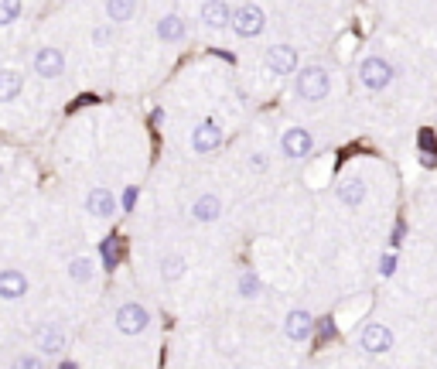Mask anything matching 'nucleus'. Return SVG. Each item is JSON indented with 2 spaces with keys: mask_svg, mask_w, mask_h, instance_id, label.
I'll return each instance as SVG.
<instances>
[{
  "mask_svg": "<svg viewBox=\"0 0 437 369\" xmlns=\"http://www.w3.org/2000/svg\"><path fill=\"white\" fill-rule=\"evenodd\" d=\"M294 89H297L301 100H308V103H321V100H328V93H332V76H328L321 65H308V69H301V76H297V82H294Z\"/></svg>",
  "mask_w": 437,
  "mask_h": 369,
  "instance_id": "obj_1",
  "label": "nucleus"
},
{
  "mask_svg": "<svg viewBox=\"0 0 437 369\" xmlns=\"http://www.w3.org/2000/svg\"><path fill=\"white\" fill-rule=\"evenodd\" d=\"M31 72H34L38 79H62V76H65V55H62V48H55V45L34 48V55H31Z\"/></svg>",
  "mask_w": 437,
  "mask_h": 369,
  "instance_id": "obj_2",
  "label": "nucleus"
},
{
  "mask_svg": "<svg viewBox=\"0 0 437 369\" xmlns=\"http://www.w3.org/2000/svg\"><path fill=\"white\" fill-rule=\"evenodd\" d=\"M359 82L365 89H386L389 82H393V65L386 62L383 55H369V58H362L359 65Z\"/></svg>",
  "mask_w": 437,
  "mask_h": 369,
  "instance_id": "obj_3",
  "label": "nucleus"
},
{
  "mask_svg": "<svg viewBox=\"0 0 437 369\" xmlns=\"http://www.w3.org/2000/svg\"><path fill=\"white\" fill-rule=\"evenodd\" d=\"M116 328L123 332V335H140V332H147V325H151V311L144 308V304H137V301H127V304H120L116 308Z\"/></svg>",
  "mask_w": 437,
  "mask_h": 369,
  "instance_id": "obj_4",
  "label": "nucleus"
},
{
  "mask_svg": "<svg viewBox=\"0 0 437 369\" xmlns=\"http://www.w3.org/2000/svg\"><path fill=\"white\" fill-rule=\"evenodd\" d=\"M281 151H283V158H290V161L308 158L311 151H314V137L304 127H287L281 137Z\"/></svg>",
  "mask_w": 437,
  "mask_h": 369,
  "instance_id": "obj_5",
  "label": "nucleus"
},
{
  "mask_svg": "<svg viewBox=\"0 0 437 369\" xmlns=\"http://www.w3.org/2000/svg\"><path fill=\"white\" fill-rule=\"evenodd\" d=\"M263 25H267V18H263V11H260L257 4H243L239 11H232L229 27L239 34V38H253V34H260Z\"/></svg>",
  "mask_w": 437,
  "mask_h": 369,
  "instance_id": "obj_6",
  "label": "nucleus"
},
{
  "mask_svg": "<svg viewBox=\"0 0 437 369\" xmlns=\"http://www.w3.org/2000/svg\"><path fill=\"white\" fill-rule=\"evenodd\" d=\"M359 345L365 349V352H369V356H383V352H389V349H393V332L386 328L383 321H369V325L362 328Z\"/></svg>",
  "mask_w": 437,
  "mask_h": 369,
  "instance_id": "obj_7",
  "label": "nucleus"
},
{
  "mask_svg": "<svg viewBox=\"0 0 437 369\" xmlns=\"http://www.w3.org/2000/svg\"><path fill=\"white\" fill-rule=\"evenodd\" d=\"M86 212L96 215V219H113L116 215V195L106 184H93L86 192Z\"/></svg>",
  "mask_w": 437,
  "mask_h": 369,
  "instance_id": "obj_8",
  "label": "nucleus"
},
{
  "mask_svg": "<svg viewBox=\"0 0 437 369\" xmlns=\"http://www.w3.org/2000/svg\"><path fill=\"white\" fill-rule=\"evenodd\" d=\"M34 345L41 349V356H62L65 352V345H69V335H65V328L62 325H41L38 332H34Z\"/></svg>",
  "mask_w": 437,
  "mask_h": 369,
  "instance_id": "obj_9",
  "label": "nucleus"
},
{
  "mask_svg": "<svg viewBox=\"0 0 437 369\" xmlns=\"http://www.w3.org/2000/svg\"><path fill=\"white\" fill-rule=\"evenodd\" d=\"M191 147H195L199 154L219 151V147H222V127H219L215 120H202V123L191 130Z\"/></svg>",
  "mask_w": 437,
  "mask_h": 369,
  "instance_id": "obj_10",
  "label": "nucleus"
},
{
  "mask_svg": "<svg viewBox=\"0 0 437 369\" xmlns=\"http://www.w3.org/2000/svg\"><path fill=\"white\" fill-rule=\"evenodd\" d=\"M27 274L18 267H4L0 270V301H21L27 294Z\"/></svg>",
  "mask_w": 437,
  "mask_h": 369,
  "instance_id": "obj_11",
  "label": "nucleus"
},
{
  "mask_svg": "<svg viewBox=\"0 0 437 369\" xmlns=\"http://www.w3.org/2000/svg\"><path fill=\"white\" fill-rule=\"evenodd\" d=\"M314 315L311 311H304V308H294L290 315H287V321H283V332H287V339L290 342H308L311 335H314Z\"/></svg>",
  "mask_w": 437,
  "mask_h": 369,
  "instance_id": "obj_12",
  "label": "nucleus"
},
{
  "mask_svg": "<svg viewBox=\"0 0 437 369\" xmlns=\"http://www.w3.org/2000/svg\"><path fill=\"white\" fill-rule=\"evenodd\" d=\"M267 69H270L274 76H294V72H297V52H294L290 45H274V48L267 52Z\"/></svg>",
  "mask_w": 437,
  "mask_h": 369,
  "instance_id": "obj_13",
  "label": "nucleus"
},
{
  "mask_svg": "<svg viewBox=\"0 0 437 369\" xmlns=\"http://www.w3.org/2000/svg\"><path fill=\"white\" fill-rule=\"evenodd\" d=\"M202 21H206V27H212V31H222V27L232 25V7L226 0H206V4H202Z\"/></svg>",
  "mask_w": 437,
  "mask_h": 369,
  "instance_id": "obj_14",
  "label": "nucleus"
},
{
  "mask_svg": "<svg viewBox=\"0 0 437 369\" xmlns=\"http://www.w3.org/2000/svg\"><path fill=\"white\" fill-rule=\"evenodd\" d=\"M25 93V72L21 69H0V103H14Z\"/></svg>",
  "mask_w": 437,
  "mask_h": 369,
  "instance_id": "obj_15",
  "label": "nucleus"
},
{
  "mask_svg": "<svg viewBox=\"0 0 437 369\" xmlns=\"http://www.w3.org/2000/svg\"><path fill=\"white\" fill-rule=\"evenodd\" d=\"M184 34H188V25H184V18H178V14H164V18L157 21V38L168 41V45L181 41Z\"/></svg>",
  "mask_w": 437,
  "mask_h": 369,
  "instance_id": "obj_16",
  "label": "nucleus"
},
{
  "mask_svg": "<svg viewBox=\"0 0 437 369\" xmlns=\"http://www.w3.org/2000/svg\"><path fill=\"white\" fill-rule=\"evenodd\" d=\"M219 215H222L219 195H202V199H195V206H191V219H195V222H215Z\"/></svg>",
  "mask_w": 437,
  "mask_h": 369,
  "instance_id": "obj_17",
  "label": "nucleus"
},
{
  "mask_svg": "<svg viewBox=\"0 0 437 369\" xmlns=\"http://www.w3.org/2000/svg\"><path fill=\"white\" fill-rule=\"evenodd\" d=\"M362 199H365V182L362 178H345V182L338 184V202L342 206H349V209H356V206H362Z\"/></svg>",
  "mask_w": 437,
  "mask_h": 369,
  "instance_id": "obj_18",
  "label": "nucleus"
},
{
  "mask_svg": "<svg viewBox=\"0 0 437 369\" xmlns=\"http://www.w3.org/2000/svg\"><path fill=\"white\" fill-rule=\"evenodd\" d=\"M69 277H72L76 284H89V281L96 277L93 257H72V260H69Z\"/></svg>",
  "mask_w": 437,
  "mask_h": 369,
  "instance_id": "obj_19",
  "label": "nucleus"
},
{
  "mask_svg": "<svg viewBox=\"0 0 437 369\" xmlns=\"http://www.w3.org/2000/svg\"><path fill=\"white\" fill-rule=\"evenodd\" d=\"M137 14V0H106V18L113 25H123Z\"/></svg>",
  "mask_w": 437,
  "mask_h": 369,
  "instance_id": "obj_20",
  "label": "nucleus"
},
{
  "mask_svg": "<svg viewBox=\"0 0 437 369\" xmlns=\"http://www.w3.org/2000/svg\"><path fill=\"white\" fill-rule=\"evenodd\" d=\"M184 270H188V264H184L181 253H168V257L161 260V277H164V281H181Z\"/></svg>",
  "mask_w": 437,
  "mask_h": 369,
  "instance_id": "obj_21",
  "label": "nucleus"
},
{
  "mask_svg": "<svg viewBox=\"0 0 437 369\" xmlns=\"http://www.w3.org/2000/svg\"><path fill=\"white\" fill-rule=\"evenodd\" d=\"M260 290H263V284H260L257 270H243L239 274V294L243 297H260Z\"/></svg>",
  "mask_w": 437,
  "mask_h": 369,
  "instance_id": "obj_22",
  "label": "nucleus"
},
{
  "mask_svg": "<svg viewBox=\"0 0 437 369\" xmlns=\"http://www.w3.org/2000/svg\"><path fill=\"white\" fill-rule=\"evenodd\" d=\"M21 18V0H0V27L14 25Z\"/></svg>",
  "mask_w": 437,
  "mask_h": 369,
  "instance_id": "obj_23",
  "label": "nucleus"
},
{
  "mask_svg": "<svg viewBox=\"0 0 437 369\" xmlns=\"http://www.w3.org/2000/svg\"><path fill=\"white\" fill-rule=\"evenodd\" d=\"M11 369H48V366H45V356H38V352H21V356L11 363Z\"/></svg>",
  "mask_w": 437,
  "mask_h": 369,
  "instance_id": "obj_24",
  "label": "nucleus"
},
{
  "mask_svg": "<svg viewBox=\"0 0 437 369\" xmlns=\"http://www.w3.org/2000/svg\"><path fill=\"white\" fill-rule=\"evenodd\" d=\"M109 41H113V27H109V25H103V27H96V31H93V45H96V48H103V45H109Z\"/></svg>",
  "mask_w": 437,
  "mask_h": 369,
  "instance_id": "obj_25",
  "label": "nucleus"
},
{
  "mask_svg": "<svg viewBox=\"0 0 437 369\" xmlns=\"http://www.w3.org/2000/svg\"><path fill=\"white\" fill-rule=\"evenodd\" d=\"M393 270H396V257L386 253L383 260H379V274H383V277H393Z\"/></svg>",
  "mask_w": 437,
  "mask_h": 369,
  "instance_id": "obj_26",
  "label": "nucleus"
},
{
  "mask_svg": "<svg viewBox=\"0 0 437 369\" xmlns=\"http://www.w3.org/2000/svg\"><path fill=\"white\" fill-rule=\"evenodd\" d=\"M103 257H106V264L113 267L116 260H120V246H116V243H106V246H103Z\"/></svg>",
  "mask_w": 437,
  "mask_h": 369,
  "instance_id": "obj_27",
  "label": "nucleus"
},
{
  "mask_svg": "<svg viewBox=\"0 0 437 369\" xmlns=\"http://www.w3.org/2000/svg\"><path fill=\"white\" fill-rule=\"evenodd\" d=\"M314 328H318V335H321V339H332V335H335V325H332V321H318Z\"/></svg>",
  "mask_w": 437,
  "mask_h": 369,
  "instance_id": "obj_28",
  "label": "nucleus"
},
{
  "mask_svg": "<svg viewBox=\"0 0 437 369\" xmlns=\"http://www.w3.org/2000/svg\"><path fill=\"white\" fill-rule=\"evenodd\" d=\"M250 168H253V171H263V168H267V154H253V158H250Z\"/></svg>",
  "mask_w": 437,
  "mask_h": 369,
  "instance_id": "obj_29",
  "label": "nucleus"
}]
</instances>
